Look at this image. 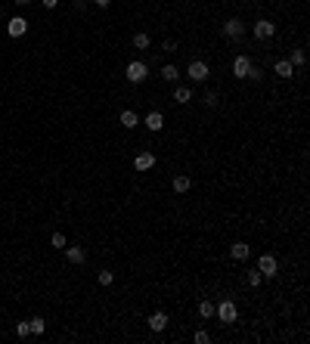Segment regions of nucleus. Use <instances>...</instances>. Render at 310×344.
<instances>
[{"label":"nucleus","mask_w":310,"mask_h":344,"mask_svg":"<svg viewBox=\"0 0 310 344\" xmlns=\"http://www.w3.org/2000/svg\"><path fill=\"white\" fill-rule=\"evenodd\" d=\"M134 168H137V171H149V168H155V155H152V152H140V155L134 158Z\"/></svg>","instance_id":"obj_11"},{"label":"nucleus","mask_w":310,"mask_h":344,"mask_svg":"<svg viewBox=\"0 0 310 344\" xmlns=\"http://www.w3.org/2000/svg\"><path fill=\"white\" fill-rule=\"evenodd\" d=\"M124 78L131 81V84H143L146 78H149V65H146V62H140V59H134L131 65L124 68Z\"/></svg>","instance_id":"obj_1"},{"label":"nucleus","mask_w":310,"mask_h":344,"mask_svg":"<svg viewBox=\"0 0 310 344\" xmlns=\"http://www.w3.org/2000/svg\"><path fill=\"white\" fill-rule=\"evenodd\" d=\"M50 245H53V248H65L68 242H65V236H62V233H53V236H50Z\"/></svg>","instance_id":"obj_24"},{"label":"nucleus","mask_w":310,"mask_h":344,"mask_svg":"<svg viewBox=\"0 0 310 344\" xmlns=\"http://www.w3.org/2000/svg\"><path fill=\"white\" fill-rule=\"evenodd\" d=\"M161 78H165L168 84H177V78H180V71H177V65H161Z\"/></svg>","instance_id":"obj_18"},{"label":"nucleus","mask_w":310,"mask_h":344,"mask_svg":"<svg viewBox=\"0 0 310 344\" xmlns=\"http://www.w3.org/2000/svg\"><path fill=\"white\" fill-rule=\"evenodd\" d=\"M258 273L267 276V279L276 276V273H279V261H276V255H261V258H258Z\"/></svg>","instance_id":"obj_3"},{"label":"nucleus","mask_w":310,"mask_h":344,"mask_svg":"<svg viewBox=\"0 0 310 344\" xmlns=\"http://www.w3.org/2000/svg\"><path fill=\"white\" fill-rule=\"evenodd\" d=\"M189 99H192V87H183V84L174 87V102H177V105H186Z\"/></svg>","instance_id":"obj_14"},{"label":"nucleus","mask_w":310,"mask_h":344,"mask_svg":"<svg viewBox=\"0 0 310 344\" xmlns=\"http://www.w3.org/2000/svg\"><path fill=\"white\" fill-rule=\"evenodd\" d=\"M192 341H195V344H208V341H211V335H208V332H202V329H198V332L192 335Z\"/></svg>","instance_id":"obj_27"},{"label":"nucleus","mask_w":310,"mask_h":344,"mask_svg":"<svg viewBox=\"0 0 310 344\" xmlns=\"http://www.w3.org/2000/svg\"><path fill=\"white\" fill-rule=\"evenodd\" d=\"M192 189V177L189 174H177L174 177V192H189Z\"/></svg>","instance_id":"obj_16"},{"label":"nucleus","mask_w":310,"mask_h":344,"mask_svg":"<svg viewBox=\"0 0 310 344\" xmlns=\"http://www.w3.org/2000/svg\"><path fill=\"white\" fill-rule=\"evenodd\" d=\"M118 121H121V128H127V131H134L137 124H140V115L134 112V108H124V112L118 115Z\"/></svg>","instance_id":"obj_10"},{"label":"nucleus","mask_w":310,"mask_h":344,"mask_svg":"<svg viewBox=\"0 0 310 344\" xmlns=\"http://www.w3.org/2000/svg\"><path fill=\"white\" fill-rule=\"evenodd\" d=\"M149 329H152V332H165V329H168V313H161V310L152 313V316H149Z\"/></svg>","instance_id":"obj_13"},{"label":"nucleus","mask_w":310,"mask_h":344,"mask_svg":"<svg viewBox=\"0 0 310 344\" xmlns=\"http://www.w3.org/2000/svg\"><path fill=\"white\" fill-rule=\"evenodd\" d=\"M224 34H227L230 41H242V34H245L242 19H227V22H224Z\"/></svg>","instance_id":"obj_6"},{"label":"nucleus","mask_w":310,"mask_h":344,"mask_svg":"<svg viewBox=\"0 0 310 344\" xmlns=\"http://www.w3.org/2000/svg\"><path fill=\"white\" fill-rule=\"evenodd\" d=\"M78 4H84V0H78Z\"/></svg>","instance_id":"obj_33"},{"label":"nucleus","mask_w":310,"mask_h":344,"mask_svg":"<svg viewBox=\"0 0 310 344\" xmlns=\"http://www.w3.org/2000/svg\"><path fill=\"white\" fill-rule=\"evenodd\" d=\"M273 71H276L279 78H291V75H295V65H291L288 59H276V62H273Z\"/></svg>","instance_id":"obj_12"},{"label":"nucleus","mask_w":310,"mask_h":344,"mask_svg":"<svg viewBox=\"0 0 310 344\" xmlns=\"http://www.w3.org/2000/svg\"><path fill=\"white\" fill-rule=\"evenodd\" d=\"M25 31H28V19H22V16H13V19L7 22V34H10V38H22Z\"/></svg>","instance_id":"obj_7"},{"label":"nucleus","mask_w":310,"mask_h":344,"mask_svg":"<svg viewBox=\"0 0 310 344\" xmlns=\"http://www.w3.org/2000/svg\"><path fill=\"white\" fill-rule=\"evenodd\" d=\"M16 4H19V7H28V4H34V0H16Z\"/></svg>","instance_id":"obj_32"},{"label":"nucleus","mask_w":310,"mask_h":344,"mask_svg":"<svg viewBox=\"0 0 310 344\" xmlns=\"http://www.w3.org/2000/svg\"><path fill=\"white\" fill-rule=\"evenodd\" d=\"M16 335H19V338L31 335V329H28V322H16Z\"/></svg>","instance_id":"obj_28"},{"label":"nucleus","mask_w":310,"mask_h":344,"mask_svg":"<svg viewBox=\"0 0 310 344\" xmlns=\"http://www.w3.org/2000/svg\"><path fill=\"white\" fill-rule=\"evenodd\" d=\"M288 62L295 65V68H301V65L307 62V56H304V50H291V56H288Z\"/></svg>","instance_id":"obj_22"},{"label":"nucleus","mask_w":310,"mask_h":344,"mask_svg":"<svg viewBox=\"0 0 310 344\" xmlns=\"http://www.w3.org/2000/svg\"><path fill=\"white\" fill-rule=\"evenodd\" d=\"M248 255H251V248H248L245 242H236V245L230 248V258H233V261H248Z\"/></svg>","instance_id":"obj_15"},{"label":"nucleus","mask_w":310,"mask_h":344,"mask_svg":"<svg viewBox=\"0 0 310 344\" xmlns=\"http://www.w3.org/2000/svg\"><path fill=\"white\" fill-rule=\"evenodd\" d=\"M65 258H68V264H84V261H87L84 248H78V245H68V248H65Z\"/></svg>","instance_id":"obj_17"},{"label":"nucleus","mask_w":310,"mask_h":344,"mask_svg":"<svg viewBox=\"0 0 310 344\" xmlns=\"http://www.w3.org/2000/svg\"><path fill=\"white\" fill-rule=\"evenodd\" d=\"M261 273H258V270H251V273H248V285H261Z\"/></svg>","instance_id":"obj_29"},{"label":"nucleus","mask_w":310,"mask_h":344,"mask_svg":"<svg viewBox=\"0 0 310 344\" xmlns=\"http://www.w3.org/2000/svg\"><path fill=\"white\" fill-rule=\"evenodd\" d=\"M28 329H31V335H44V329H47V322H44L41 316H34V319H28Z\"/></svg>","instance_id":"obj_21"},{"label":"nucleus","mask_w":310,"mask_h":344,"mask_svg":"<svg viewBox=\"0 0 310 344\" xmlns=\"http://www.w3.org/2000/svg\"><path fill=\"white\" fill-rule=\"evenodd\" d=\"M186 75H189V81H192V84L208 81V75H211V71H208V62H205V59H192V62H189V68H186Z\"/></svg>","instance_id":"obj_2"},{"label":"nucleus","mask_w":310,"mask_h":344,"mask_svg":"<svg viewBox=\"0 0 310 344\" xmlns=\"http://www.w3.org/2000/svg\"><path fill=\"white\" fill-rule=\"evenodd\" d=\"M214 301H202V304H198V316H202V319H211L214 316Z\"/></svg>","instance_id":"obj_20"},{"label":"nucleus","mask_w":310,"mask_h":344,"mask_svg":"<svg viewBox=\"0 0 310 344\" xmlns=\"http://www.w3.org/2000/svg\"><path fill=\"white\" fill-rule=\"evenodd\" d=\"M93 4H96V7H99V10H106V7H109V4H112V0H93Z\"/></svg>","instance_id":"obj_31"},{"label":"nucleus","mask_w":310,"mask_h":344,"mask_svg":"<svg viewBox=\"0 0 310 344\" xmlns=\"http://www.w3.org/2000/svg\"><path fill=\"white\" fill-rule=\"evenodd\" d=\"M251 34H254V41H270L273 34H276V25H273L270 19H258L254 28H251Z\"/></svg>","instance_id":"obj_4"},{"label":"nucleus","mask_w":310,"mask_h":344,"mask_svg":"<svg viewBox=\"0 0 310 344\" xmlns=\"http://www.w3.org/2000/svg\"><path fill=\"white\" fill-rule=\"evenodd\" d=\"M143 124H146V131H152V134H158L161 128H165V115H161V112H149V115L143 118Z\"/></svg>","instance_id":"obj_9"},{"label":"nucleus","mask_w":310,"mask_h":344,"mask_svg":"<svg viewBox=\"0 0 310 344\" xmlns=\"http://www.w3.org/2000/svg\"><path fill=\"white\" fill-rule=\"evenodd\" d=\"M44 7H47V10H56V7H59V0H44Z\"/></svg>","instance_id":"obj_30"},{"label":"nucleus","mask_w":310,"mask_h":344,"mask_svg":"<svg viewBox=\"0 0 310 344\" xmlns=\"http://www.w3.org/2000/svg\"><path fill=\"white\" fill-rule=\"evenodd\" d=\"M205 105H208V108L217 105V90H205Z\"/></svg>","instance_id":"obj_26"},{"label":"nucleus","mask_w":310,"mask_h":344,"mask_svg":"<svg viewBox=\"0 0 310 344\" xmlns=\"http://www.w3.org/2000/svg\"><path fill=\"white\" fill-rule=\"evenodd\" d=\"M214 316L221 319V322H236L239 310H236V304H233V301H221V304L214 307Z\"/></svg>","instance_id":"obj_5"},{"label":"nucleus","mask_w":310,"mask_h":344,"mask_svg":"<svg viewBox=\"0 0 310 344\" xmlns=\"http://www.w3.org/2000/svg\"><path fill=\"white\" fill-rule=\"evenodd\" d=\"M96 279H99V285H112L115 282V273H112V270H99Z\"/></svg>","instance_id":"obj_23"},{"label":"nucleus","mask_w":310,"mask_h":344,"mask_svg":"<svg viewBox=\"0 0 310 344\" xmlns=\"http://www.w3.org/2000/svg\"><path fill=\"white\" fill-rule=\"evenodd\" d=\"M248 68H251V56L239 53V56L233 59V75H236V78H248Z\"/></svg>","instance_id":"obj_8"},{"label":"nucleus","mask_w":310,"mask_h":344,"mask_svg":"<svg viewBox=\"0 0 310 344\" xmlns=\"http://www.w3.org/2000/svg\"><path fill=\"white\" fill-rule=\"evenodd\" d=\"M149 44H152V41H149V34H146V31H137V34H134V47H137V50H149Z\"/></svg>","instance_id":"obj_19"},{"label":"nucleus","mask_w":310,"mask_h":344,"mask_svg":"<svg viewBox=\"0 0 310 344\" xmlns=\"http://www.w3.org/2000/svg\"><path fill=\"white\" fill-rule=\"evenodd\" d=\"M261 78H264V68H258V65L251 62V68H248V81H261Z\"/></svg>","instance_id":"obj_25"}]
</instances>
